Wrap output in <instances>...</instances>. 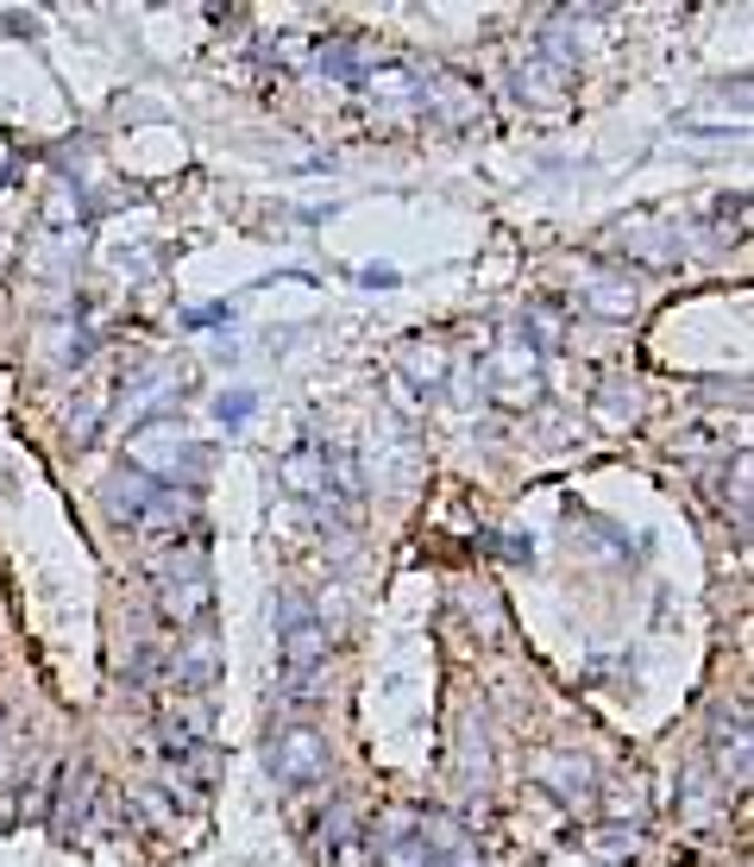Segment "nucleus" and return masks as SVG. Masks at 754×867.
I'll use <instances>...</instances> for the list:
<instances>
[{
	"mask_svg": "<svg viewBox=\"0 0 754 867\" xmlns=\"http://www.w3.org/2000/svg\"><path fill=\"white\" fill-rule=\"evenodd\" d=\"M171 554L157 559V610L183 629V622H202L208 617V598H214V585H208V559H202V547L195 540H164Z\"/></svg>",
	"mask_w": 754,
	"mask_h": 867,
	"instance_id": "f257e3e1",
	"label": "nucleus"
},
{
	"mask_svg": "<svg viewBox=\"0 0 754 867\" xmlns=\"http://www.w3.org/2000/svg\"><path fill=\"white\" fill-rule=\"evenodd\" d=\"M265 761H271V773L283 780V786H314V780L328 773V742H321L314 730H283Z\"/></svg>",
	"mask_w": 754,
	"mask_h": 867,
	"instance_id": "f03ea898",
	"label": "nucleus"
},
{
	"mask_svg": "<svg viewBox=\"0 0 754 867\" xmlns=\"http://www.w3.org/2000/svg\"><path fill=\"white\" fill-rule=\"evenodd\" d=\"M277 648H283V673L309 679L314 667L328 660V629H321L314 617H302V610H290V617H283V641H277Z\"/></svg>",
	"mask_w": 754,
	"mask_h": 867,
	"instance_id": "7ed1b4c3",
	"label": "nucleus"
},
{
	"mask_svg": "<svg viewBox=\"0 0 754 867\" xmlns=\"http://www.w3.org/2000/svg\"><path fill=\"white\" fill-rule=\"evenodd\" d=\"M157 497H164V491H157V484H145L138 472H120V478L107 484V509H114V516L126 522V528H138V522L152 516Z\"/></svg>",
	"mask_w": 754,
	"mask_h": 867,
	"instance_id": "20e7f679",
	"label": "nucleus"
},
{
	"mask_svg": "<svg viewBox=\"0 0 754 867\" xmlns=\"http://www.w3.org/2000/svg\"><path fill=\"white\" fill-rule=\"evenodd\" d=\"M89 792H95V773H76V780H63L58 792V836L70 843L82 829V817H89Z\"/></svg>",
	"mask_w": 754,
	"mask_h": 867,
	"instance_id": "39448f33",
	"label": "nucleus"
}]
</instances>
